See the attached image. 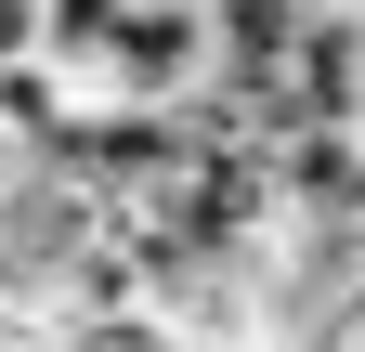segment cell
Listing matches in <instances>:
<instances>
[{
  "label": "cell",
  "mask_w": 365,
  "mask_h": 352,
  "mask_svg": "<svg viewBox=\"0 0 365 352\" xmlns=\"http://www.w3.org/2000/svg\"><path fill=\"white\" fill-rule=\"evenodd\" d=\"M0 352H66V339L39 326V314H14V300H0Z\"/></svg>",
  "instance_id": "5b68a950"
},
{
  "label": "cell",
  "mask_w": 365,
  "mask_h": 352,
  "mask_svg": "<svg viewBox=\"0 0 365 352\" xmlns=\"http://www.w3.org/2000/svg\"><path fill=\"white\" fill-rule=\"evenodd\" d=\"M39 53V0H0V66H26Z\"/></svg>",
  "instance_id": "277c9868"
},
{
  "label": "cell",
  "mask_w": 365,
  "mask_h": 352,
  "mask_svg": "<svg viewBox=\"0 0 365 352\" xmlns=\"http://www.w3.org/2000/svg\"><path fill=\"white\" fill-rule=\"evenodd\" d=\"M105 14H118V0H39V53H78Z\"/></svg>",
  "instance_id": "3957f363"
},
{
  "label": "cell",
  "mask_w": 365,
  "mask_h": 352,
  "mask_svg": "<svg viewBox=\"0 0 365 352\" xmlns=\"http://www.w3.org/2000/svg\"><path fill=\"white\" fill-rule=\"evenodd\" d=\"M66 66V92H130V105H182L209 78V14L196 0H118L105 26L78 39V53H53Z\"/></svg>",
  "instance_id": "6da1fadb"
},
{
  "label": "cell",
  "mask_w": 365,
  "mask_h": 352,
  "mask_svg": "<svg viewBox=\"0 0 365 352\" xmlns=\"http://www.w3.org/2000/svg\"><path fill=\"white\" fill-rule=\"evenodd\" d=\"M274 118H339L365 130V0H313L287 39V78H274Z\"/></svg>",
  "instance_id": "7a4b0ae2"
}]
</instances>
